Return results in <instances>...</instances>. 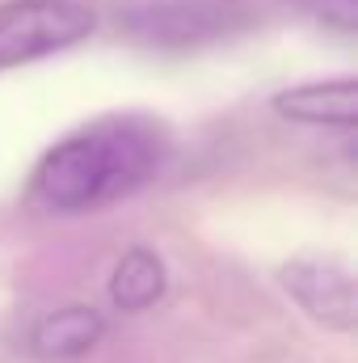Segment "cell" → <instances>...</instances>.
I'll use <instances>...</instances> for the list:
<instances>
[{
    "label": "cell",
    "instance_id": "cell-1",
    "mask_svg": "<svg viewBox=\"0 0 358 363\" xmlns=\"http://www.w3.org/2000/svg\"><path fill=\"white\" fill-rule=\"evenodd\" d=\"M165 140L144 118H101L59 140L34 165V199L51 211H93L114 203L161 169Z\"/></svg>",
    "mask_w": 358,
    "mask_h": 363
},
{
    "label": "cell",
    "instance_id": "cell-2",
    "mask_svg": "<svg viewBox=\"0 0 358 363\" xmlns=\"http://www.w3.org/2000/svg\"><path fill=\"white\" fill-rule=\"evenodd\" d=\"M93 13L72 0H8L0 4V72L68 51L93 34Z\"/></svg>",
    "mask_w": 358,
    "mask_h": 363
},
{
    "label": "cell",
    "instance_id": "cell-3",
    "mask_svg": "<svg viewBox=\"0 0 358 363\" xmlns=\"http://www.w3.org/2000/svg\"><path fill=\"white\" fill-rule=\"evenodd\" d=\"M278 283L312 321H321L329 330H342V334L354 330V279L337 262L295 258L278 271Z\"/></svg>",
    "mask_w": 358,
    "mask_h": 363
},
{
    "label": "cell",
    "instance_id": "cell-4",
    "mask_svg": "<svg viewBox=\"0 0 358 363\" xmlns=\"http://www.w3.org/2000/svg\"><path fill=\"white\" fill-rule=\"evenodd\" d=\"M228 17H232V0H169V4H152L135 13L131 30L148 43L190 47L228 30Z\"/></svg>",
    "mask_w": 358,
    "mask_h": 363
},
{
    "label": "cell",
    "instance_id": "cell-5",
    "mask_svg": "<svg viewBox=\"0 0 358 363\" xmlns=\"http://www.w3.org/2000/svg\"><path fill=\"white\" fill-rule=\"evenodd\" d=\"M282 118L291 123H312V127H342L350 131L358 123V85L354 77H337V81H312L299 89H282L270 101Z\"/></svg>",
    "mask_w": 358,
    "mask_h": 363
},
{
    "label": "cell",
    "instance_id": "cell-6",
    "mask_svg": "<svg viewBox=\"0 0 358 363\" xmlns=\"http://www.w3.org/2000/svg\"><path fill=\"white\" fill-rule=\"evenodd\" d=\"M105 334V317L89 304H68L34 321L30 330V351L38 359H81Z\"/></svg>",
    "mask_w": 358,
    "mask_h": 363
},
{
    "label": "cell",
    "instance_id": "cell-7",
    "mask_svg": "<svg viewBox=\"0 0 358 363\" xmlns=\"http://www.w3.org/2000/svg\"><path fill=\"white\" fill-rule=\"evenodd\" d=\"M165 279H169V274H165L161 254L135 245V250H127V254L118 258V267L110 274V300H114L122 313H144V308H152V304L165 296Z\"/></svg>",
    "mask_w": 358,
    "mask_h": 363
},
{
    "label": "cell",
    "instance_id": "cell-8",
    "mask_svg": "<svg viewBox=\"0 0 358 363\" xmlns=\"http://www.w3.org/2000/svg\"><path fill=\"white\" fill-rule=\"evenodd\" d=\"M316 17L342 34H354L358 26V0H316Z\"/></svg>",
    "mask_w": 358,
    "mask_h": 363
}]
</instances>
